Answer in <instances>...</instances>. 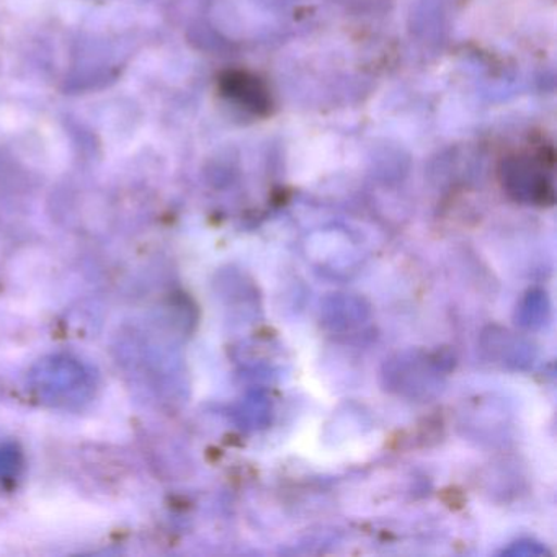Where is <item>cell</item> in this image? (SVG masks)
Instances as JSON below:
<instances>
[{
  "label": "cell",
  "instance_id": "obj_1",
  "mask_svg": "<svg viewBox=\"0 0 557 557\" xmlns=\"http://www.w3.org/2000/svg\"><path fill=\"white\" fill-rule=\"evenodd\" d=\"M230 90L236 99H239L240 106L246 107L252 113H263L269 110L270 97L269 90L256 76L249 74H234L230 76Z\"/></svg>",
  "mask_w": 557,
  "mask_h": 557
}]
</instances>
